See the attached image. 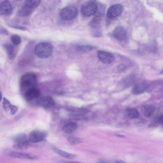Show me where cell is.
Instances as JSON below:
<instances>
[{
	"label": "cell",
	"mask_w": 163,
	"mask_h": 163,
	"mask_svg": "<svg viewBox=\"0 0 163 163\" xmlns=\"http://www.w3.org/2000/svg\"><path fill=\"white\" fill-rule=\"evenodd\" d=\"M37 81L36 76L34 74L30 73L24 75L20 80L21 93L24 95L28 90L34 88Z\"/></svg>",
	"instance_id": "obj_1"
},
{
	"label": "cell",
	"mask_w": 163,
	"mask_h": 163,
	"mask_svg": "<svg viewBox=\"0 0 163 163\" xmlns=\"http://www.w3.org/2000/svg\"><path fill=\"white\" fill-rule=\"evenodd\" d=\"M53 51L52 46L47 43H39L37 45L35 49L36 55L41 58H46L51 57Z\"/></svg>",
	"instance_id": "obj_2"
},
{
	"label": "cell",
	"mask_w": 163,
	"mask_h": 163,
	"mask_svg": "<svg viewBox=\"0 0 163 163\" xmlns=\"http://www.w3.org/2000/svg\"><path fill=\"white\" fill-rule=\"evenodd\" d=\"M98 10V5L96 2L90 1L83 4L81 8L82 14L86 17L95 15Z\"/></svg>",
	"instance_id": "obj_3"
},
{
	"label": "cell",
	"mask_w": 163,
	"mask_h": 163,
	"mask_svg": "<svg viewBox=\"0 0 163 163\" xmlns=\"http://www.w3.org/2000/svg\"><path fill=\"white\" fill-rule=\"evenodd\" d=\"M78 14L77 8L73 6L66 7L60 12L61 17L66 20H70L76 18Z\"/></svg>",
	"instance_id": "obj_4"
},
{
	"label": "cell",
	"mask_w": 163,
	"mask_h": 163,
	"mask_svg": "<svg viewBox=\"0 0 163 163\" xmlns=\"http://www.w3.org/2000/svg\"><path fill=\"white\" fill-rule=\"evenodd\" d=\"M14 141L15 144L14 147L17 149H26L30 146V142L26 135L24 133L20 134L16 136L14 138Z\"/></svg>",
	"instance_id": "obj_5"
},
{
	"label": "cell",
	"mask_w": 163,
	"mask_h": 163,
	"mask_svg": "<svg viewBox=\"0 0 163 163\" xmlns=\"http://www.w3.org/2000/svg\"><path fill=\"white\" fill-rule=\"evenodd\" d=\"M123 7L120 4H116L111 6L108 9L107 17L110 19H114L118 17L122 13Z\"/></svg>",
	"instance_id": "obj_6"
},
{
	"label": "cell",
	"mask_w": 163,
	"mask_h": 163,
	"mask_svg": "<svg viewBox=\"0 0 163 163\" xmlns=\"http://www.w3.org/2000/svg\"><path fill=\"white\" fill-rule=\"evenodd\" d=\"M47 135V133L46 132L33 131L29 135L28 141L30 143H39L42 141Z\"/></svg>",
	"instance_id": "obj_7"
},
{
	"label": "cell",
	"mask_w": 163,
	"mask_h": 163,
	"mask_svg": "<svg viewBox=\"0 0 163 163\" xmlns=\"http://www.w3.org/2000/svg\"><path fill=\"white\" fill-rule=\"evenodd\" d=\"M97 56L99 59L104 64H110L115 60L114 56L111 53L106 51L100 50L97 52Z\"/></svg>",
	"instance_id": "obj_8"
},
{
	"label": "cell",
	"mask_w": 163,
	"mask_h": 163,
	"mask_svg": "<svg viewBox=\"0 0 163 163\" xmlns=\"http://www.w3.org/2000/svg\"><path fill=\"white\" fill-rule=\"evenodd\" d=\"M113 35L117 40L120 41L126 40L127 38V31L125 28L121 26L116 27L113 32Z\"/></svg>",
	"instance_id": "obj_9"
},
{
	"label": "cell",
	"mask_w": 163,
	"mask_h": 163,
	"mask_svg": "<svg viewBox=\"0 0 163 163\" xmlns=\"http://www.w3.org/2000/svg\"><path fill=\"white\" fill-rule=\"evenodd\" d=\"M9 156L12 157L24 159L34 160L38 159L40 157L36 154L24 153L11 152L8 153Z\"/></svg>",
	"instance_id": "obj_10"
},
{
	"label": "cell",
	"mask_w": 163,
	"mask_h": 163,
	"mask_svg": "<svg viewBox=\"0 0 163 163\" xmlns=\"http://www.w3.org/2000/svg\"><path fill=\"white\" fill-rule=\"evenodd\" d=\"M36 103L38 105L45 108H51L55 104L53 99L49 96H44L39 98L37 99Z\"/></svg>",
	"instance_id": "obj_11"
},
{
	"label": "cell",
	"mask_w": 163,
	"mask_h": 163,
	"mask_svg": "<svg viewBox=\"0 0 163 163\" xmlns=\"http://www.w3.org/2000/svg\"><path fill=\"white\" fill-rule=\"evenodd\" d=\"M13 12V7L11 3L5 1L0 4V14L8 16L11 15Z\"/></svg>",
	"instance_id": "obj_12"
},
{
	"label": "cell",
	"mask_w": 163,
	"mask_h": 163,
	"mask_svg": "<svg viewBox=\"0 0 163 163\" xmlns=\"http://www.w3.org/2000/svg\"><path fill=\"white\" fill-rule=\"evenodd\" d=\"M40 94L39 91L35 88L29 90L24 94L25 99L28 101H30L38 97Z\"/></svg>",
	"instance_id": "obj_13"
},
{
	"label": "cell",
	"mask_w": 163,
	"mask_h": 163,
	"mask_svg": "<svg viewBox=\"0 0 163 163\" xmlns=\"http://www.w3.org/2000/svg\"><path fill=\"white\" fill-rule=\"evenodd\" d=\"M149 87L148 85L145 83H139L133 87L132 90L133 94L137 95L143 93L147 91Z\"/></svg>",
	"instance_id": "obj_14"
},
{
	"label": "cell",
	"mask_w": 163,
	"mask_h": 163,
	"mask_svg": "<svg viewBox=\"0 0 163 163\" xmlns=\"http://www.w3.org/2000/svg\"><path fill=\"white\" fill-rule=\"evenodd\" d=\"M155 110V106L150 104L143 106L141 109V111L146 117L149 118L153 115Z\"/></svg>",
	"instance_id": "obj_15"
},
{
	"label": "cell",
	"mask_w": 163,
	"mask_h": 163,
	"mask_svg": "<svg viewBox=\"0 0 163 163\" xmlns=\"http://www.w3.org/2000/svg\"><path fill=\"white\" fill-rule=\"evenodd\" d=\"M53 151L59 156L69 159H74L77 158V156L74 154H71L57 149H53Z\"/></svg>",
	"instance_id": "obj_16"
},
{
	"label": "cell",
	"mask_w": 163,
	"mask_h": 163,
	"mask_svg": "<svg viewBox=\"0 0 163 163\" xmlns=\"http://www.w3.org/2000/svg\"><path fill=\"white\" fill-rule=\"evenodd\" d=\"M136 80V77L133 74L128 75L122 81V85L125 88H128L133 84Z\"/></svg>",
	"instance_id": "obj_17"
},
{
	"label": "cell",
	"mask_w": 163,
	"mask_h": 163,
	"mask_svg": "<svg viewBox=\"0 0 163 163\" xmlns=\"http://www.w3.org/2000/svg\"><path fill=\"white\" fill-rule=\"evenodd\" d=\"M125 114L128 118L135 119L138 118L139 113L136 109L133 108H128L125 111Z\"/></svg>",
	"instance_id": "obj_18"
},
{
	"label": "cell",
	"mask_w": 163,
	"mask_h": 163,
	"mask_svg": "<svg viewBox=\"0 0 163 163\" xmlns=\"http://www.w3.org/2000/svg\"><path fill=\"white\" fill-rule=\"evenodd\" d=\"M3 47L6 50L8 58L10 59H13L15 58L16 54L14 47L12 45L7 43L4 44Z\"/></svg>",
	"instance_id": "obj_19"
},
{
	"label": "cell",
	"mask_w": 163,
	"mask_h": 163,
	"mask_svg": "<svg viewBox=\"0 0 163 163\" xmlns=\"http://www.w3.org/2000/svg\"><path fill=\"white\" fill-rule=\"evenodd\" d=\"M77 125L74 122H70L65 125L62 127V131L67 133H72L76 130Z\"/></svg>",
	"instance_id": "obj_20"
},
{
	"label": "cell",
	"mask_w": 163,
	"mask_h": 163,
	"mask_svg": "<svg viewBox=\"0 0 163 163\" xmlns=\"http://www.w3.org/2000/svg\"><path fill=\"white\" fill-rule=\"evenodd\" d=\"M32 9L24 5L19 11V14L22 17L28 16L31 13Z\"/></svg>",
	"instance_id": "obj_21"
},
{
	"label": "cell",
	"mask_w": 163,
	"mask_h": 163,
	"mask_svg": "<svg viewBox=\"0 0 163 163\" xmlns=\"http://www.w3.org/2000/svg\"><path fill=\"white\" fill-rule=\"evenodd\" d=\"M41 2L39 0H27L25 1L24 5L33 9L38 6Z\"/></svg>",
	"instance_id": "obj_22"
},
{
	"label": "cell",
	"mask_w": 163,
	"mask_h": 163,
	"mask_svg": "<svg viewBox=\"0 0 163 163\" xmlns=\"http://www.w3.org/2000/svg\"><path fill=\"white\" fill-rule=\"evenodd\" d=\"M69 143L72 145H76L82 143V140L80 138L74 136H70L68 138Z\"/></svg>",
	"instance_id": "obj_23"
},
{
	"label": "cell",
	"mask_w": 163,
	"mask_h": 163,
	"mask_svg": "<svg viewBox=\"0 0 163 163\" xmlns=\"http://www.w3.org/2000/svg\"><path fill=\"white\" fill-rule=\"evenodd\" d=\"M11 39L12 43L15 45H18L21 42L20 37L18 35H12L11 38Z\"/></svg>",
	"instance_id": "obj_24"
},
{
	"label": "cell",
	"mask_w": 163,
	"mask_h": 163,
	"mask_svg": "<svg viewBox=\"0 0 163 163\" xmlns=\"http://www.w3.org/2000/svg\"><path fill=\"white\" fill-rule=\"evenodd\" d=\"M12 104L6 98H3V106L4 110L8 111L10 110Z\"/></svg>",
	"instance_id": "obj_25"
},
{
	"label": "cell",
	"mask_w": 163,
	"mask_h": 163,
	"mask_svg": "<svg viewBox=\"0 0 163 163\" xmlns=\"http://www.w3.org/2000/svg\"><path fill=\"white\" fill-rule=\"evenodd\" d=\"M73 112L75 114L77 115H81L87 114L88 112V111L85 109L80 108L75 110H74Z\"/></svg>",
	"instance_id": "obj_26"
},
{
	"label": "cell",
	"mask_w": 163,
	"mask_h": 163,
	"mask_svg": "<svg viewBox=\"0 0 163 163\" xmlns=\"http://www.w3.org/2000/svg\"><path fill=\"white\" fill-rule=\"evenodd\" d=\"M94 47L93 46L90 45L82 46L78 47L79 49L82 51H89L93 50Z\"/></svg>",
	"instance_id": "obj_27"
},
{
	"label": "cell",
	"mask_w": 163,
	"mask_h": 163,
	"mask_svg": "<svg viewBox=\"0 0 163 163\" xmlns=\"http://www.w3.org/2000/svg\"><path fill=\"white\" fill-rule=\"evenodd\" d=\"M10 114L12 115H14L18 111V108L16 106L12 105L10 109Z\"/></svg>",
	"instance_id": "obj_28"
},
{
	"label": "cell",
	"mask_w": 163,
	"mask_h": 163,
	"mask_svg": "<svg viewBox=\"0 0 163 163\" xmlns=\"http://www.w3.org/2000/svg\"><path fill=\"white\" fill-rule=\"evenodd\" d=\"M9 26H10V27L12 28L19 29V30H26V28L25 27L21 26L18 25H9Z\"/></svg>",
	"instance_id": "obj_29"
},
{
	"label": "cell",
	"mask_w": 163,
	"mask_h": 163,
	"mask_svg": "<svg viewBox=\"0 0 163 163\" xmlns=\"http://www.w3.org/2000/svg\"><path fill=\"white\" fill-rule=\"evenodd\" d=\"M126 69V67L124 64H121L118 67V70L119 72H124Z\"/></svg>",
	"instance_id": "obj_30"
},
{
	"label": "cell",
	"mask_w": 163,
	"mask_h": 163,
	"mask_svg": "<svg viewBox=\"0 0 163 163\" xmlns=\"http://www.w3.org/2000/svg\"><path fill=\"white\" fill-rule=\"evenodd\" d=\"M56 163H85L79 162H66V161H59L57 162Z\"/></svg>",
	"instance_id": "obj_31"
},
{
	"label": "cell",
	"mask_w": 163,
	"mask_h": 163,
	"mask_svg": "<svg viewBox=\"0 0 163 163\" xmlns=\"http://www.w3.org/2000/svg\"><path fill=\"white\" fill-rule=\"evenodd\" d=\"M114 163H127L122 161H117L116 162Z\"/></svg>",
	"instance_id": "obj_32"
},
{
	"label": "cell",
	"mask_w": 163,
	"mask_h": 163,
	"mask_svg": "<svg viewBox=\"0 0 163 163\" xmlns=\"http://www.w3.org/2000/svg\"><path fill=\"white\" fill-rule=\"evenodd\" d=\"M115 135L116 136H118V137H122V138H124L125 137V136H124L123 135H120L119 134H115Z\"/></svg>",
	"instance_id": "obj_33"
},
{
	"label": "cell",
	"mask_w": 163,
	"mask_h": 163,
	"mask_svg": "<svg viewBox=\"0 0 163 163\" xmlns=\"http://www.w3.org/2000/svg\"><path fill=\"white\" fill-rule=\"evenodd\" d=\"M2 99V93L1 91H0V102H1Z\"/></svg>",
	"instance_id": "obj_34"
},
{
	"label": "cell",
	"mask_w": 163,
	"mask_h": 163,
	"mask_svg": "<svg viewBox=\"0 0 163 163\" xmlns=\"http://www.w3.org/2000/svg\"><path fill=\"white\" fill-rule=\"evenodd\" d=\"M97 163H109L102 160L99 161Z\"/></svg>",
	"instance_id": "obj_35"
}]
</instances>
